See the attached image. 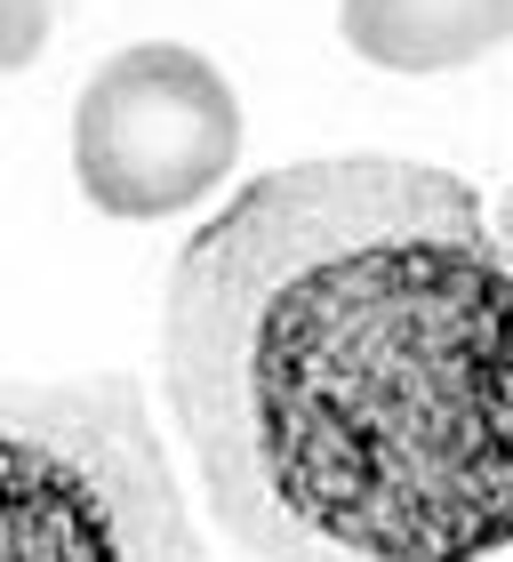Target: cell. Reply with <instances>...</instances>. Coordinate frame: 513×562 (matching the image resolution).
<instances>
[{
	"label": "cell",
	"mask_w": 513,
	"mask_h": 562,
	"mask_svg": "<svg viewBox=\"0 0 513 562\" xmlns=\"http://www.w3.org/2000/svg\"><path fill=\"white\" fill-rule=\"evenodd\" d=\"M161 386L249 562L513 554V225L457 169L338 153L169 266Z\"/></svg>",
	"instance_id": "obj_1"
},
{
	"label": "cell",
	"mask_w": 513,
	"mask_h": 562,
	"mask_svg": "<svg viewBox=\"0 0 513 562\" xmlns=\"http://www.w3.org/2000/svg\"><path fill=\"white\" fill-rule=\"evenodd\" d=\"M0 562H209L128 378H0Z\"/></svg>",
	"instance_id": "obj_2"
},
{
	"label": "cell",
	"mask_w": 513,
	"mask_h": 562,
	"mask_svg": "<svg viewBox=\"0 0 513 562\" xmlns=\"http://www.w3.org/2000/svg\"><path fill=\"white\" fill-rule=\"evenodd\" d=\"M241 161V105L201 48L137 41L72 105V177L105 217H176Z\"/></svg>",
	"instance_id": "obj_3"
},
{
	"label": "cell",
	"mask_w": 513,
	"mask_h": 562,
	"mask_svg": "<svg viewBox=\"0 0 513 562\" xmlns=\"http://www.w3.org/2000/svg\"><path fill=\"white\" fill-rule=\"evenodd\" d=\"M338 16L385 72H457L513 41V0H345Z\"/></svg>",
	"instance_id": "obj_4"
},
{
	"label": "cell",
	"mask_w": 513,
	"mask_h": 562,
	"mask_svg": "<svg viewBox=\"0 0 513 562\" xmlns=\"http://www.w3.org/2000/svg\"><path fill=\"white\" fill-rule=\"evenodd\" d=\"M48 41V0H0V72H24Z\"/></svg>",
	"instance_id": "obj_5"
},
{
	"label": "cell",
	"mask_w": 513,
	"mask_h": 562,
	"mask_svg": "<svg viewBox=\"0 0 513 562\" xmlns=\"http://www.w3.org/2000/svg\"><path fill=\"white\" fill-rule=\"evenodd\" d=\"M505 225H513V201H505Z\"/></svg>",
	"instance_id": "obj_6"
},
{
	"label": "cell",
	"mask_w": 513,
	"mask_h": 562,
	"mask_svg": "<svg viewBox=\"0 0 513 562\" xmlns=\"http://www.w3.org/2000/svg\"><path fill=\"white\" fill-rule=\"evenodd\" d=\"M498 562H513V554H498Z\"/></svg>",
	"instance_id": "obj_7"
}]
</instances>
